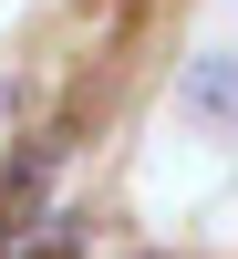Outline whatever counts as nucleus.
<instances>
[{
	"label": "nucleus",
	"instance_id": "1",
	"mask_svg": "<svg viewBox=\"0 0 238 259\" xmlns=\"http://www.w3.org/2000/svg\"><path fill=\"white\" fill-rule=\"evenodd\" d=\"M186 94H197V104H207V124H218V114H228V62H218V52H207V62H197V73H186Z\"/></svg>",
	"mask_w": 238,
	"mask_h": 259
}]
</instances>
